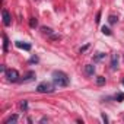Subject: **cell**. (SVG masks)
Here are the masks:
<instances>
[{
  "instance_id": "obj_1",
  "label": "cell",
  "mask_w": 124,
  "mask_h": 124,
  "mask_svg": "<svg viewBox=\"0 0 124 124\" xmlns=\"http://www.w3.org/2000/svg\"><path fill=\"white\" fill-rule=\"evenodd\" d=\"M53 82H54L57 86H60V88L67 86V85H69V76H67L64 72L54 70V72H53Z\"/></svg>"
},
{
  "instance_id": "obj_2",
  "label": "cell",
  "mask_w": 124,
  "mask_h": 124,
  "mask_svg": "<svg viewBox=\"0 0 124 124\" xmlns=\"http://www.w3.org/2000/svg\"><path fill=\"white\" fill-rule=\"evenodd\" d=\"M37 91L39 93H51L54 92V86L50 83V82H41L38 86H37Z\"/></svg>"
},
{
  "instance_id": "obj_3",
  "label": "cell",
  "mask_w": 124,
  "mask_h": 124,
  "mask_svg": "<svg viewBox=\"0 0 124 124\" xmlns=\"http://www.w3.org/2000/svg\"><path fill=\"white\" fill-rule=\"evenodd\" d=\"M5 73H6V78H8L9 82H18L19 78H21V76H19V72L15 70V69H9V70H6Z\"/></svg>"
},
{
  "instance_id": "obj_4",
  "label": "cell",
  "mask_w": 124,
  "mask_h": 124,
  "mask_svg": "<svg viewBox=\"0 0 124 124\" xmlns=\"http://www.w3.org/2000/svg\"><path fill=\"white\" fill-rule=\"evenodd\" d=\"M2 16H3V23H5V26H9V25L12 23V16H10V13H9L6 9H3V10H2Z\"/></svg>"
},
{
  "instance_id": "obj_5",
  "label": "cell",
  "mask_w": 124,
  "mask_h": 124,
  "mask_svg": "<svg viewBox=\"0 0 124 124\" xmlns=\"http://www.w3.org/2000/svg\"><path fill=\"white\" fill-rule=\"evenodd\" d=\"M111 69L112 70H117L118 69V54H112L111 55V63H109Z\"/></svg>"
},
{
  "instance_id": "obj_6",
  "label": "cell",
  "mask_w": 124,
  "mask_h": 124,
  "mask_svg": "<svg viewBox=\"0 0 124 124\" xmlns=\"http://www.w3.org/2000/svg\"><path fill=\"white\" fill-rule=\"evenodd\" d=\"M15 44H16V47H18V48H22V50H25V51H29V50H31V45H29V44H26V42L16 41Z\"/></svg>"
},
{
  "instance_id": "obj_7",
  "label": "cell",
  "mask_w": 124,
  "mask_h": 124,
  "mask_svg": "<svg viewBox=\"0 0 124 124\" xmlns=\"http://www.w3.org/2000/svg\"><path fill=\"white\" fill-rule=\"evenodd\" d=\"M85 73H86L88 76H93V73H95V66H93V64H86V66H85Z\"/></svg>"
},
{
  "instance_id": "obj_8",
  "label": "cell",
  "mask_w": 124,
  "mask_h": 124,
  "mask_svg": "<svg viewBox=\"0 0 124 124\" xmlns=\"http://www.w3.org/2000/svg\"><path fill=\"white\" fill-rule=\"evenodd\" d=\"M16 121H18V115L13 114V115H10L9 118H6V120L3 121V124H10V123H16Z\"/></svg>"
},
{
  "instance_id": "obj_9",
  "label": "cell",
  "mask_w": 124,
  "mask_h": 124,
  "mask_svg": "<svg viewBox=\"0 0 124 124\" xmlns=\"http://www.w3.org/2000/svg\"><path fill=\"white\" fill-rule=\"evenodd\" d=\"M41 31H42L44 34H47V35H53V29H51V28H47V26H42V28H41Z\"/></svg>"
},
{
  "instance_id": "obj_10",
  "label": "cell",
  "mask_w": 124,
  "mask_h": 124,
  "mask_svg": "<svg viewBox=\"0 0 124 124\" xmlns=\"http://www.w3.org/2000/svg\"><path fill=\"white\" fill-rule=\"evenodd\" d=\"M8 45H9V39L6 35H3V50L5 51H8Z\"/></svg>"
},
{
  "instance_id": "obj_11",
  "label": "cell",
  "mask_w": 124,
  "mask_h": 124,
  "mask_svg": "<svg viewBox=\"0 0 124 124\" xmlns=\"http://www.w3.org/2000/svg\"><path fill=\"white\" fill-rule=\"evenodd\" d=\"M37 25H38V21H37L35 18H31V19H29V26H31V28H35Z\"/></svg>"
},
{
  "instance_id": "obj_12",
  "label": "cell",
  "mask_w": 124,
  "mask_h": 124,
  "mask_svg": "<svg viewBox=\"0 0 124 124\" xmlns=\"http://www.w3.org/2000/svg\"><path fill=\"white\" fill-rule=\"evenodd\" d=\"M96 83H98L99 86H101V85H104V83H105V78H102V76H98V78H96Z\"/></svg>"
},
{
  "instance_id": "obj_13",
  "label": "cell",
  "mask_w": 124,
  "mask_h": 124,
  "mask_svg": "<svg viewBox=\"0 0 124 124\" xmlns=\"http://www.w3.org/2000/svg\"><path fill=\"white\" fill-rule=\"evenodd\" d=\"M108 21H109V23H115V22L118 21V18H117V16H114V15H111V16L108 18Z\"/></svg>"
},
{
  "instance_id": "obj_14",
  "label": "cell",
  "mask_w": 124,
  "mask_h": 124,
  "mask_svg": "<svg viewBox=\"0 0 124 124\" xmlns=\"http://www.w3.org/2000/svg\"><path fill=\"white\" fill-rule=\"evenodd\" d=\"M102 34H105V35H111V31H109V28H107V26H102Z\"/></svg>"
},
{
  "instance_id": "obj_15",
  "label": "cell",
  "mask_w": 124,
  "mask_h": 124,
  "mask_svg": "<svg viewBox=\"0 0 124 124\" xmlns=\"http://www.w3.org/2000/svg\"><path fill=\"white\" fill-rule=\"evenodd\" d=\"M34 76H35V73H32V72H29V73H28V75H26V78H25V79H23V80H31V79H32V78H34Z\"/></svg>"
},
{
  "instance_id": "obj_16",
  "label": "cell",
  "mask_w": 124,
  "mask_h": 124,
  "mask_svg": "<svg viewBox=\"0 0 124 124\" xmlns=\"http://www.w3.org/2000/svg\"><path fill=\"white\" fill-rule=\"evenodd\" d=\"M21 108H22L23 111H26V108H28V102H26V101H23V102H21Z\"/></svg>"
},
{
  "instance_id": "obj_17",
  "label": "cell",
  "mask_w": 124,
  "mask_h": 124,
  "mask_svg": "<svg viewBox=\"0 0 124 124\" xmlns=\"http://www.w3.org/2000/svg\"><path fill=\"white\" fill-rule=\"evenodd\" d=\"M115 99H117V101H118V102H121V101H123V99H124V93H118V95H117V96H115Z\"/></svg>"
},
{
  "instance_id": "obj_18",
  "label": "cell",
  "mask_w": 124,
  "mask_h": 124,
  "mask_svg": "<svg viewBox=\"0 0 124 124\" xmlns=\"http://www.w3.org/2000/svg\"><path fill=\"white\" fill-rule=\"evenodd\" d=\"M29 63H38V57H37V55L31 57V60H29Z\"/></svg>"
},
{
  "instance_id": "obj_19",
  "label": "cell",
  "mask_w": 124,
  "mask_h": 124,
  "mask_svg": "<svg viewBox=\"0 0 124 124\" xmlns=\"http://www.w3.org/2000/svg\"><path fill=\"white\" fill-rule=\"evenodd\" d=\"M104 55H105V54H104V53H98V55H96V57H95V60H101V58H102V57H104Z\"/></svg>"
},
{
  "instance_id": "obj_20",
  "label": "cell",
  "mask_w": 124,
  "mask_h": 124,
  "mask_svg": "<svg viewBox=\"0 0 124 124\" xmlns=\"http://www.w3.org/2000/svg\"><path fill=\"white\" fill-rule=\"evenodd\" d=\"M88 47H89V45H85V47H82V48H80V53H85V51L88 50Z\"/></svg>"
},
{
  "instance_id": "obj_21",
  "label": "cell",
  "mask_w": 124,
  "mask_h": 124,
  "mask_svg": "<svg viewBox=\"0 0 124 124\" xmlns=\"http://www.w3.org/2000/svg\"><path fill=\"white\" fill-rule=\"evenodd\" d=\"M99 18H101V12H98V13H96V23L99 22Z\"/></svg>"
},
{
  "instance_id": "obj_22",
  "label": "cell",
  "mask_w": 124,
  "mask_h": 124,
  "mask_svg": "<svg viewBox=\"0 0 124 124\" xmlns=\"http://www.w3.org/2000/svg\"><path fill=\"white\" fill-rule=\"evenodd\" d=\"M102 120H104V121H105V123H108V117H107V115H105V114H102Z\"/></svg>"
},
{
  "instance_id": "obj_23",
  "label": "cell",
  "mask_w": 124,
  "mask_h": 124,
  "mask_svg": "<svg viewBox=\"0 0 124 124\" xmlns=\"http://www.w3.org/2000/svg\"><path fill=\"white\" fill-rule=\"evenodd\" d=\"M123 85H124V79H123Z\"/></svg>"
}]
</instances>
